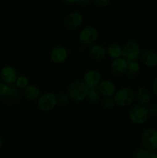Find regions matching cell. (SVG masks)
<instances>
[{
    "instance_id": "6da1fadb",
    "label": "cell",
    "mask_w": 157,
    "mask_h": 158,
    "mask_svg": "<svg viewBox=\"0 0 157 158\" xmlns=\"http://www.w3.org/2000/svg\"><path fill=\"white\" fill-rule=\"evenodd\" d=\"M89 89L88 86L83 83V81L75 80L69 84L67 94L71 99L75 101L79 102L86 98Z\"/></svg>"
},
{
    "instance_id": "7a4b0ae2",
    "label": "cell",
    "mask_w": 157,
    "mask_h": 158,
    "mask_svg": "<svg viewBox=\"0 0 157 158\" xmlns=\"http://www.w3.org/2000/svg\"><path fill=\"white\" fill-rule=\"evenodd\" d=\"M141 142L143 148L149 152H155L157 150V130L155 128H146L141 136Z\"/></svg>"
},
{
    "instance_id": "3957f363",
    "label": "cell",
    "mask_w": 157,
    "mask_h": 158,
    "mask_svg": "<svg viewBox=\"0 0 157 158\" xmlns=\"http://www.w3.org/2000/svg\"><path fill=\"white\" fill-rule=\"evenodd\" d=\"M135 93L129 87H124L115 91L114 94V100L119 106H126L133 103L135 98Z\"/></svg>"
},
{
    "instance_id": "277c9868",
    "label": "cell",
    "mask_w": 157,
    "mask_h": 158,
    "mask_svg": "<svg viewBox=\"0 0 157 158\" xmlns=\"http://www.w3.org/2000/svg\"><path fill=\"white\" fill-rule=\"evenodd\" d=\"M129 117L131 121L135 124H143L147 121L149 114L146 106L137 104L131 108Z\"/></svg>"
},
{
    "instance_id": "5b68a950",
    "label": "cell",
    "mask_w": 157,
    "mask_h": 158,
    "mask_svg": "<svg viewBox=\"0 0 157 158\" xmlns=\"http://www.w3.org/2000/svg\"><path fill=\"white\" fill-rule=\"evenodd\" d=\"M141 54L140 46L134 40L126 42L123 47V58L129 62L135 61Z\"/></svg>"
},
{
    "instance_id": "8992f818",
    "label": "cell",
    "mask_w": 157,
    "mask_h": 158,
    "mask_svg": "<svg viewBox=\"0 0 157 158\" xmlns=\"http://www.w3.org/2000/svg\"><path fill=\"white\" fill-rule=\"evenodd\" d=\"M99 30L93 26H87L78 33V40L84 45H91L99 38Z\"/></svg>"
},
{
    "instance_id": "52a82bcc",
    "label": "cell",
    "mask_w": 157,
    "mask_h": 158,
    "mask_svg": "<svg viewBox=\"0 0 157 158\" xmlns=\"http://www.w3.org/2000/svg\"><path fill=\"white\" fill-rule=\"evenodd\" d=\"M56 104V96L52 93H44L37 100V106L41 111L52 110Z\"/></svg>"
},
{
    "instance_id": "ba28073f",
    "label": "cell",
    "mask_w": 157,
    "mask_h": 158,
    "mask_svg": "<svg viewBox=\"0 0 157 158\" xmlns=\"http://www.w3.org/2000/svg\"><path fill=\"white\" fill-rule=\"evenodd\" d=\"M100 82H101V75L99 72L95 69H89L86 71L83 75V83L88 86L89 89L98 88Z\"/></svg>"
},
{
    "instance_id": "9c48e42d",
    "label": "cell",
    "mask_w": 157,
    "mask_h": 158,
    "mask_svg": "<svg viewBox=\"0 0 157 158\" xmlns=\"http://www.w3.org/2000/svg\"><path fill=\"white\" fill-rule=\"evenodd\" d=\"M0 78L2 80V83L7 85H12L15 83L18 73L16 69L11 66H5L0 70Z\"/></svg>"
},
{
    "instance_id": "30bf717a",
    "label": "cell",
    "mask_w": 157,
    "mask_h": 158,
    "mask_svg": "<svg viewBox=\"0 0 157 158\" xmlns=\"http://www.w3.org/2000/svg\"><path fill=\"white\" fill-rule=\"evenodd\" d=\"M83 16L78 11L71 12L66 15L63 20L65 26L69 29H75L83 23Z\"/></svg>"
},
{
    "instance_id": "8fae6325",
    "label": "cell",
    "mask_w": 157,
    "mask_h": 158,
    "mask_svg": "<svg viewBox=\"0 0 157 158\" xmlns=\"http://www.w3.org/2000/svg\"><path fill=\"white\" fill-rule=\"evenodd\" d=\"M68 57V51L62 46H56L52 48L49 53V59L54 63H62L66 60Z\"/></svg>"
},
{
    "instance_id": "7c38bea8",
    "label": "cell",
    "mask_w": 157,
    "mask_h": 158,
    "mask_svg": "<svg viewBox=\"0 0 157 158\" xmlns=\"http://www.w3.org/2000/svg\"><path fill=\"white\" fill-rule=\"evenodd\" d=\"M140 60L146 67H155L157 66V53L152 49H145L140 54Z\"/></svg>"
},
{
    "instance_id": "4fadbf2b",
    "label": "cell",
    "mask_w": 157,
    "mask_h": 158,
    "mask_svg": "<svg viewBox=\"0 0 157 158\" xmlns=\"http://www.w3.org/2000/svg\"><path fill=\"white\" fill-rule=\"evenodd\" d=\"M127 65L128 62L125 59H123V57L114 59L110 65L111 72L115 76L122 75L123 73L126 72Z\"/></svg>"
},
{
    "instance_id": "5bb4252c",
    "label": "cell",
    "mask_w": 157,
    "mask_h": 158,
    "mask_svg": "<svg viewBox=\"0 0 157 158\" xmlns=\"http://www.w3.org/2000/svg\"><path fill=\"white\" fill-rule=\"evenodd\" d=\"M98 90L100 94L106 97L114 96L115 93V86L109 80H101L98 86Z\"/></svg>"
},
{
    "instance_id": "9a60e30c",
    "label": "cell",
    "mask_w": 157,
    "mask_h": 158,
    "mask_svg": "<svg viewBox=\"0 0 157 158\" xmlns=\"http://www.w3.org/2000/svg\"><path fill=\"white\" fill-rule=\"evenodd\" d=\"M135 98L140 105H147L150 103L152 96L150 91L145 87L139 88L138 90L135 94Z\"/></svg>"
},
{
    "instance_id": "2e32d148",
    "label": "cell",
    "mask_w": 157,
    "mask_h": 158,
    "mask_svg": "<svg viewBox=\"0 0 157 158\" xmlns=\"http://www.w3.org/2000/svg\"><path fill=\"white\" fill-rule=\"evenodd\" d=\"M107 50L104 46L99 44H93L89 49V55L92 58L97 60H101L106 57Z\"/></svg>"
},
{
    "instance_id": "e0dca14e",
    "label": "cell",
    "mask_w": 157,
    "mask_h": 158,
    "mask_svg": "<svg viewBox=\"0 0 157 158\" xmlns=\"http://www.w3.org/2000/svg\"><path fill=\"white\" fill-rule=\"evenodd\" d=\"M23 95L25 98L29 101H35L39 98L40 90L35 85H29L23 90Z\"/></svg>"
},
{
    "instance_id": "ac0fdd59",
    "label": "cell",
    "mask_w": 157,
    "mask_h": 158,
    "mask_svg": "<svg viewBox=\"0 0 157 158\" xmlns=\"http://www.w3.org/2000/svg\"><path fill=\"white\" fill-rule=\"evenodd\" d=\"M140 72V66L138 62L132 61L129 62L126 68V73L130 78H134L139 75Z\"/></svg>"
},
{
    "instance_id": "d6986e66",
    "label": "cell",
    "mask_w": 157,
    "mask_h": 158,
    "mask_svg": "<svg viewBox=\"0 0 157 158\" xmlns=\"http://www.w3.org/2000/svg\"><path fill=\"white\" fill-rule=\"evenodd\" d=\"M107 52L112 58H120L123 56V47L118 43H113L108 46Z\"/></svg>"
},
{
    "instance_id": "ffe728a7",
    "label": "cell",
    "mask_w": 157,
    "mask_h": 158,
    "mask_svg": "<svg viewBox=\"0 0 157 158\" xmlns=\"http://www.w3.org/2000/svg\"><path fill=\"white\" fill-rule=\"evenodd\" d=\"M18 97H19V92H18L16 86H13V85H10L9 93L3 100L6 102H9V103H13V102L16 101L18 100Z\"/></svg>"
},
{
    "instance_id": "44dd1931",
    "label": "cell",
    "mask_w": 157,
    "mask_h": 158,
    "mask_svg": "<svg viewBox=\"0 0 157 158\" xmlns=\"http://www.w3.org/2000/svg\"><path fill=\"white\" fill-rule=\"evenodd\" d=\"M100 95L98 90V88H95V89H89V92L87 94V100L89 103H95L100 100Z\"/></svg>"
},
{
    "instance_id": "7402d4cb",
    "label": "cell",
    "mask_w": 157,
    "mask_h": 158,
    "mask_svg": "<svg viewBox=\"0 0 157 158\" xmlns=\"http://www.w3.org/2000/svg\"><path fill=\"white\" fill-rule=\"evenodd\" d=\"M150 152L145 148H138L132 154V158H149Z\"/></svg>"
},
{
    "instance_id": "603a6c76",
    "label": "cell",
    "mask_w": 157,
    "mask_h": 158,
    "mask_svg": "<svg viewBox=\"0 0 157 158\" xmlns=\"http://www.w3.org/2000/svg\"><path fill=\"white\" fill-rule=\"evenodd\" d=\"M29 80L28 77H25V76H19L17 78L16 81H15V86L18 89H23L29 86Z\"/></svg>"
},
{
    "instance_id": "cb8c5ba5",
    "label": "cell",
    "mask_w": 157,
    "mask_h": 158,
    "mask_svg": "<svg viewBox=\"0 0 157 158\" xmlns=\"http://www.w3.org/2000/svg\"><path fill=\"white\" fill-rule=\"evenodd\" d=\"M69 94H66L65 92H61L56 96V100H57V103L61 106H65V105L67 104L69 101Z\"/></svg>"
},
{
    "instance_id": "d4e9b609",
    "label": "cell",
    "mask_w": 157,
    "mask_h": 158,
    "mask_svg": "<svg viewBox=\"0 0 157 158\" xmlns=\"http://www.w3.org/2000/svg\"><path fill=\"white\" fill-rule=\"evenodd\" d=\"M102 105L106 109H112L115 106V102L114 100V98L112 97H105L102 102Z\"/></svg>"
},
{
    "instance_id": "484cf974",
    "label": "cell",
    "mask_w": 157,
    "mask_h": 158,
    "mask_svg": "<svg viewBox=\"0 0 157 158\" xmlns=\"http://www.w3.org/2000/svg\"><path fill=\"white\" fill-rule=\"evenodd\" d=\"M10 85H7L4 83H0V97L4 99L7 96L9 91Z\"/></svg>"
},
{
    "instance_id": "4316f807",
    "label": "cell",
    "mask_w": 157,
    "mask_h": 158,
    "mask_svg": "<svg viewBox=\"0 0 157 158\" xmlns=\"http://www.w3.org/2000/svg\"><path fill=\"white\" fill-rule=\"evenodd\" d=\"M149 114L151 116H157V103H152L147 107Z\"/></svg>"
},
{
    "instance_id": "83f0119b",
    "label": "cell",
    "mask_w": 157,
    "mask_h": 158,
    "mask_svg": "<svg viewBox=\"0 0 157 158\" xmlns=\"http://www.w3.org/2000/svg\"><path fill=\"white\" fill-rule=\"evenodd\" d=\"M95 4L98 7H105L110 4V1L109 0H95Z\"/></svg>"
},
{
    "instance_id": "f1b7e54d",
    "label": "cell",
    "mask_w": 157,
    "mask_h": 158,
    "mask_svg": "<svg viewBox=\"0 0 157 158\" xmlns=\"http://www.w3.org/2000/svg\"><path fill=\"white\" fill-rule=\"evenodd\" d=\"M152 92L157 97V77L154 80L153 83H152Z\"/></svg>"
},
{
    "instance_id": "f546056e",
    "label": "cell",
    "mask_w": 157,
    "mask_h": 158,
    "mask_svg": "<svg viewBox=\"0 0 157 158\" xmlns=\"http://www.w3.org/2000/svg\"><path fill=\"white\" fill-rule=\"evenodd\" d=\"M77 2L81 4L82 6H86L87 5L90 4V3L92 2V1H90V0H81V1H77Z\"/></svg>"
},
{
    "instance_id": "4dcf8cb0",
    "label": "cell",
    "mask_w": 157,
    "mask_h": 158,
    "mask_svg": "<svg viewBox=\"0 0 157 158\" xmlns=\"http://www.w3.org/2000/svg\"><path fill=\"white\" fill-rule=\"evenodd\" d=\"M149 158H157V153L155 152H150Z\"/></svg>"
},
{
    "instance_id": "1f68e13d",
    "label": "cell",
    "mask_w": 157,
    "mask_h": 158,
    "mask_svg": "<svg viewBox=\"0 0 157 158\" xmlns=\"http://www.w3.org/2000/svg\"><path fill=\"white\" fill-rule=\"evenodd\" d=\"M2 144H3L2 139V137H0V149H1V148H2Z\"/></svg>"
}]
</instances>
